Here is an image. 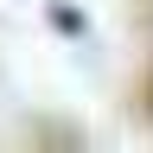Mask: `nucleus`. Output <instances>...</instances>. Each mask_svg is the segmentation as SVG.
Listing matches in <instances>:
<instances>
[{
  "label": "nucleus",
  "mask_w": 153,
  "mask_h": 153,
  "mask_svg": "<svg viewBox=\"0 0 153 153\" xmlns=\"http://www.w3.org/2000/svg\"><path fill=\"white\" fill-rule=\"evenodd\" d=\"M51 26L64 38H76V32H83V13H76V7H51Z\"/></svg>",
  "instance_id": "nucleus-1"
}]
</instances>
